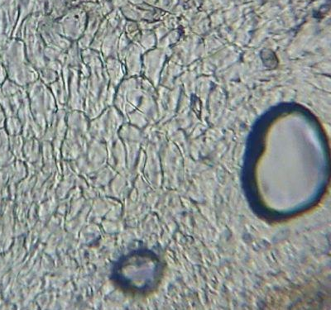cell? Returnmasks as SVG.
Listing matches in <instances>:
<instances>
[{"label": "cell", "mask_w": 331, "mask_h": 310, "mask_svg": "<svg viewBox=\"0 0 331 310\" xmlns=\"http://www.w3.org/2000/svg\"><path fill=\"white\" fill-rule=\"evenodd\" d=\"M145 254L135 251L121 256L112 268L110 278L113 283L128 293H141L147 287L149 269Z\"/></svg>", "instance_id": "6da1fadb"}]
</instances>
